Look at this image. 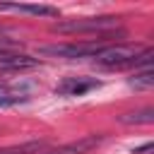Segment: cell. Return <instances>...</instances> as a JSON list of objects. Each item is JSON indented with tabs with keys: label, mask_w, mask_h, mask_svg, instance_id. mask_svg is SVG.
Returning <instances> with one entry per match:
<instances>
[{
	"label": "cell",
	"mask_w": 154,
	"mask_h": 154,
	"mask_svg": "<svg viewBox=\"0 0 154 154\" xmlns=\"http://www.w3.org/2000/svg\"><path fill=\"white\" fill-rule=\"evenodd\" d=\"M154 51L144 48L142 43H113V46H103L96 55L94 63L106 67V70H123V67H149Z\"/></svg>",
	"instance_id": "6da1fadb"
},
{
	"label": "cell",
	"mask_w": 154,
	"mask_h": 154,
	"mask_svg": "<svg viewBox=\"0 0 154 154\" xmlns=\"http://www.w3.org/2000/svg\"><path fill=\"white\" fill-rule=\"evenodd\" d=\"M120 19L118 17H84V19H65V22H55L51 29L55 34H106L108 29L118 26Z\"/></svg>",
	"instance_id": "7a4b0ae2"
},
{
	"label": "cell",
	"mask_w": 154,
	"mask_h": 154,
	"mask_svg": "<svg viewBox=\"0 0 154 154\" xmlns=\"http://www.w3.org/2000/svg\"><path fill=\"white\" fill-rule=\"evenodd\" d=\"M103 43L89 41V43H58V46H41V55H55V58H94Z\"/></svg>",
	"instance_id": "3957f363"
},
{
	"label": "cell",
	"mask_w": 154,
	"mask_h": 154,
	"mask_svg": "<svg viewBox=\"0 0 154 154\" xmlns=\"http://www.w3.org/2000/svg\"><path fill=\"white\" fill-rule=\"evenodd\" d=\"M101 82L94 79V77H65L60 84H55V94H63V96H82L91 89H96Z\"/></svg>",
	"instance_id": "277c9868"
},
{
	"label": "cell",
	"mask_w": 154,
	"mask_h": 154,
	"mask_svg": "<svg viewBox=\"0 0 154 154\" xmlns=\"http://www.w3.org/2000/svg\"><path fill=\"white\" fill-rule=\"evenodd\" d=\"M38 67V58H31L26 53H5L0 55V72H24Z\"/></svg>",
	"instance_id": "5b68a950"
},
{
	"label": "cell",
	"mask_w": 154,
	"mask_h": 154,
	"mask_svg": "<svg viewBox=\"0 0 154 154\" xmlns=\"http://www.w3.org/2000/svg\"><path fill=\"white\" fill-rule=\"evenodd\" d=\"M101 140H103L101 135H84L75 142H67V144H63L58 149H51V152H43V154H89L91 149H96L101 144Z\"/></svg>",
	"instance_id": "8992f818"
},
{
	"label": "cell",
	"mask_w": 154,
	"mask_h": 154,
	"mask_svg": "<svg viewBox=\"0 0 154 154\" xmlns=\"http://www.w3.org/2000/svg\"><path fill=\"white\" fill-rule=\"evenodd\" d=\"M0 12H24V14H36V17H58V7L24 5V2H0Z\"/></svg>",
	"instance_id": "52a82bcc"
},
{
	"label": "cell",
	"mask_w": 154,
	"mask_h": 154,
	"mask_svg": "<svg viewBox=\"0 0 154 154\" xmlns=\"http://www.w3.org/2000/svg\"><path fill=\"white\" fill-rule=\"evenodd\" d=\"M46 149H48L46 140H31V142H22L14 147H5L0 149V154H43Z\"/></svg>",
	"instance_id": "ba28073f"
},
{
	"label": "cell",
	"mask_w": 154,
	"mask_h": 154,
	"mask_svg": "<svg viewBox=\"0 0 154 154\" xmlns=\"http://www.w3.org/2000/svg\"><path fill=\"white\" fill-rule=\"evenodd\" d=\"M26 99H29V91L17 89V87L0 84V108H2V106H17V103H24Z\"/></svg>",
	"instance_id": "9c48e42d"
},
{
	"label": "cell",
	"mask_w": 154,
	"mask_h": 154,
	"mask_svg": "<svg viewBox=\"0 0 154 154\" xmlns=\"http://www.w3.org/2000/svg\"><path fill=\"white\" fill-rule=\"evenodd\" d=\"M120 123H125V125H149V123H154V108H142V111H135V113H123Z\"/></svg>",
	"instance_id": "30bf717a"
},
{
	"label": "cell",
	"mask_w": 154,
	"mask_h": 154,
	"mask_svg": "<svg viewBox=\"0 0 154 154\" xmlns=\"http://www.w3.org/2000/svg\"><path fill=\"white\" fill-rule=\"evenodd\" d=\"M130 87H135V89H152L154 87V72H152V67L137 70L130 77Z\"/></svg>",
	"instance_id": "8fae6325"
}]
</instances>
